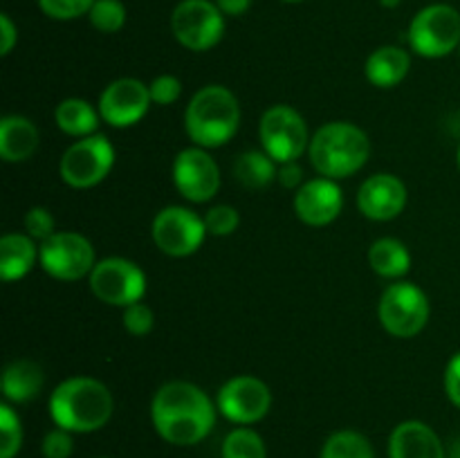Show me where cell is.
<instances>
[{
	"label": "cell",
	"instance_id": "cell-1",
	"mask_svg": "<svg viewBox=\"0 0 460 458\" xmlns=\"http://www.w3.org/2000/svg\"><path fill=\"white\" fill-rule=\"evenodd\" d=\"M151 420L166 443L189 447L211 434L216 404L200 386L191 382H166L153 395Z\"/></svg>",
	"mask_w": 460,
	"mask_h": 458
},
{
	"label": "cell",
	"instance_id": "cell-2",
	"mask_svg": "<svg viewBox=\"0 0 460 458\" xmlns=\"http://www.w3.org/2000/svg\"><path fill=\"white\" fill-rule=\"evenodd\" d=\"M112 407V393L94 377L63 380L49 395V416L54 425L72 434L102 429L111 420Z\"/></svg>",
	"mask_w": 460,
	"mask_h": 458
},
{
	"label": "cell",
	"instance_id": "cell-3",
	"mask_svg": "<svg viewBox=\"0 0 460 458\" xmlns=\"http://www.w3.org/2000/svg\"><path fill=\"white\" fill-rule=\"evenodd\" d=\"M310 162L322 178L340 180L358 173L371 155L368 135L349 121H331L310 139Z\"/></svg>",
	"mask_w": 460,
	"mask_h": 458
},
{
	"label": "cell",
	"instance_id": "cell-4",
	"mask_svg": "<svg viewBox=\"0 0 460 458\" xmlns=\"http://www.w3.org/2000/svg\"><path fill=\"white\" fill-rule=\"evenodd\" d=\"M241 124V106L232 90L225 85H205L189 101L184 112L187 135L200 148L227 144Z\"/></svg>",
	"mask_w": 460,
	"mask_h": 458
},
{
	"label": "cell",
	"instance_id": "cell-5",
	"mask_svg": "<svg viewBox=\"0 0 460 458\" xmlns=\"http://www.w3.org/2000/svg\"><path fill=\"white\" fill-rule=\"evenodd\" d=\"M409 45L425 58H443L460 45V13L452 4H429L413 16Z\"/></svg>",
	"mask_w": 460,
	"mask_h": 458
},
{
	"label": "cell",
	"instance_id": "cell-6",
	"mask_svg": "<svg viewBox=\"0 0 460 458\" xmlns=\"http://www.w3.org/2000/svg\"><path fill=\"white\" fill-rule=\"evenodd\" d=\"M429 299L416 283L400 281L394 283L385 290L380 304H377V314L386 332L394 337H416L429 321Z\"/></svg>",
	"mask_w": 460,
	"mask_h": 458
},
{
	"label": "cell",
	"instance_id": "cell-7",
	"mask_svg": "<svg viewBox=\"0 0 460 458\" xmlns=\"http://www.w3.org/2000/svg\"><path fill=\"white\" fill-rule=\"evenodd\" d=\"M263 151L279 164L296 162L310 146L308 124L290 106H272L263 112L259 126Z\"/></svg>",
	"mask_w": 460,
	"mask_h": 458
},
{
	"label": "cell",
	"instance_id": "cell-8",
	"mask_svg": "<svg viewBox=\"0 0 460 458\" xmlns=\"http://www.w3.org/2000/svg\"><path fill=\"white\" fill-rule=\"evenodd\" d=\"M40 268L58 281H79L88 277L94 260V247L84 233L54 232L39 247Z\"/></svg>",
	"mask_w": 460,
	"mask_h": 458
},
{
	"label": "cell",
	"instance_id": "cell-9",
	"mask_svg": "<svg viewBox=\"0 0 460 458\" xmlns=\"http://www.w3.org/2000/svg\"><path fill=\"white\" fill-rule=\"evenodd\" d=\"M225 13L211 0H182L173 9L171 30L191 52H207L220 43L225 34Z\"/></svg>",
	"mask_w": 460,
	"mask_h": 458
},
{
	"label": "cell",
	"instance_id": "cell-10",
	"mask_svg": "<svg viewBox=\"0 0 460 458\" xmlns=\"http://www.w3.org/2000/svg\"><path fill=\"white\" fill-rule=\"evenodd\" d=\"M90 290L103 304L126 308V305L142 301L144 292H146V274L133 260L111 256V259H102L93 268Z\"/></svg>",
	"mask_w": 460,
	"mask_h": 458
},
{
	"label": "cell",
	"instance_id": "cell-11",
	"mask_svg": "<svg viewBox=\"0 0 460 458\" xmlns=\"http://www.w3.org/2000/svg\"><path fill=\"white\" fill-rule=\"evenodd\" d=\"M115 164V148L103 135L76 139L61 157L63 182L75 189H90L102 182Z\"/></svg>",
	"mask_w": 460,
	"mask_h": 458
},
{
	"label": "cell",
	"instance_id": "cell-12",
	"mask_svg": "<svg viewBox=\"0 0 460 458\" xmlns=\"http://www.w3.org/2000/svg\"><path fill=\"white\" fill-rule=\"evenodd\" d=\"M151 232L157 250L175 256V259H182V256L200 250L205 236L209 233L202 216L180 205H171L162 209L153 220Z\"/></svg>",
	"mask_w": 460,
	"mask_h": 458
},
{
	"label": "cell",
	"instance_id": "cell-13",
	"mask_svg": "<svg viewBox=\"0 0 460 458\" xmlns=\"http://www.w3.org/2000/svg\"><path fill=\"white\" fill-rule=\"evenodd\" d=\"M216 407L227 420L236 425H254L270 413L272 391L259 377L238 375L220 386Z\"/></svg>",
	"mask_w": 460,
	"mask_h": 458
},
{
	"label": "cell",
	"instance_id": "cell-14",
	"mask_svg": "<svg viewBox=\"0 0 460 458\" xmlns=\"http://www.w3.org/2000/svg\"><path fill=\"white\" fill-rule=\"evenodd\" d=\"M173 184L187 200L207 202L218 193L220 169L205 148H184L175 155Z\"/></svg>",
	"mask_w": 460,
	"mask_h": 458
},
{
	"label": "cell",
	"instance_id": "cell-15",
	"mask_svg": "<svg viewBox=\"0 0 460 458\" xmlns=\"http://www.w3.org/2000/svg\"><path fill=\"white\" fill-rule=\"evenodd\" d=\"M151 103L148 85L133 76H124L106 85L99 97V115L115 128H126V126L137 124L148 112Z\"/></svg>",
	"mask_w": 460,
	"mask_h": 458
},
{
	"label": "cell",
	"instance_id": "cell-16",
	"mask_svg": "<svg viewBox=\"0 0 460 458\" xmlns=\"http://www.w3.org/2000/svg\"><path fill=\"white\" fill-rule=\"evenodd\" d=\"M344 207V196L331 178H314L301 184L295 196V211L301 223L310 227L331 225Z\"/></svg>",
	"mask_w": 460,
	"mask_h": 458
},
{
	"label": "cell",
	"instance_id": "cell-17",
	"mask_svg": "<svg viewBox=\"0 0 460 458\" xmlns=\"http://www.w3.org/2000/svg\"><path fill=\"white\" fill-rule=\"evenodd\" d=\"M407 205V187L402 180L391 173L371 175L367 182L359 187L358 207L367 218L371 220H394L402 214Z\"/></svg>",
	"mask_w": 460,
	"mask_h": 458
},
{
	"label": "cell",
	"instance_id": "cell-18",
	"mask_svg": "<svg viewBox=\"0 0 460 458\" xmlns=\"http://www.w3.org/2000/svg\"><path fill=\"white\" fill-rule=\"evenodd\" d=\"M389 458H447L438 434L420 420L400 422L389 438Z\"/></svg>",
	"mask_w": 460,
	"mask_h": 458
},
{
	"label": "cell",
	"instance_id": "cell-19",
	"mask_svg": "<svg viewBox=\"0 0 460 458\" xmlns=\"http://www.w3.org/2000/svg\"><path fill=\"white\" fill-rule=\"evenodd\" d=\"M39 148V128L22 115H7L0 121V157L25 162Z\"/></svg>",
	"mask_w": 460,
	"mask_h": 458
},
{
	"label": "cell",
	"instance_id": "cell-20",
	"mask_svg": "<svg viewBox=\"0 0 460 458\" xmlns=\"http://www.w3.org/2000/svg\"><path fill=\"white\" fill-rule=\"evenodd\" d=\"M409 67H411V57L407 49L385 45L367 58L364 70H367V79L377 88H395L409 75Z\"/></svg>",
	"mask_w": 460,
	"mask_h": 458
},
{
	"label": "cell",
	"instance_id": "cell-21",
	"mask_svg": "<svg viewBox=\"0 0 460 458\" xmlns=\"http://www.w3.org/2000/svg\"><path fill=\"white\" fill-rule=\"evenodd\" d=\"M36 256L39 250L30 233H4L0 238V277L18 281L34 268Z\"/></svg>",
	"mask_w": 460,
	"mask_h": 458
},
{
	"label": "cell",
	"instance_id": "cell-22",
	"mask_svg": "<svg viewBox=\"0 0 460 458\" xmlns=\"http://www.w3.org/2000/svg\"><path fill=\"white\" fill-rule=\"evenodd\" d=\"M43 384V368L31 359H16V362L7 364L3 373V393L12 402H27V400L36 398Z\"/></svg>",
	"mask_w": 460,
	"mask_h": 458
},
{
	"label": "cell",
	"instance_id": "cell-23",
	"mask_svg": "<svg viewBox=\"0 0 460 458\" xmlns=\"http://www.w3.org/2000/svg\"><path fill=\"white\" fill-rule=\"evenodd\" d=\"M368 263L380 277L400 278L411 268V254L398 238H380L368 250Z\"/></svg>",
	"mask_w": 460,
	"mask_h": 458
},
{
	"label": "cell",
	"instance_id": "cell-24",
	"mask_svg": "<svg viewBox=\"0 0 460 458\" xmlns=\"http://www.w3.org/2000/svg\"><path fill=\"white\" fill-rule=\"evenodd\" d=\"M99 112L90 106L85 99H63L61 103L54 110V119H57V126L66 135H72V137H88V135H94L99 126Z\"/></svg>",
	"mask_w": 460,
	"mask_h": 458
},
{
	"label": "cell",
	"instance_id": "cell-25",
	"mask_svg": "<svg viewBox=\"0 0 460 458\" xmlns=\"http://www.w3.org/2000/svg\"><path fill=\"white\" fill-rule=\"evenodd\" d=\"M234 178L245 189H265L277 180V162L265 151H245L236 157L232 166Z\"/></svg>",
	"mask_w": 460,
	"mask_h": 458
},
{
	"label": "cell",
	"instance_id": "cell-26",
	"mask_svg": "<svg viewBox=\"0 0 460 458\" xmlns=\"http://www.w3.org/2000/svg\"><path fill=\"white\" fill-rule=\"evenodd\" d=\"M319 458H376L367 436L353 429H341L328 436Z\"/></svg>",
	"mask_w": 460,
	"mask_h": 458
},
{
	"label": "cell",
	"instance_id": "cell-27",
	"mask_svg": "<svg viewBox=\"0 0 460 458\" xmlns=\"http://www.w3.org/2000/svg\"><path fill=\"white\" fill-rule=\"evenodd\" d=\"M223 458H268V452L263 438L254 429L238 427L225 438Z\"/></svg>",
	"mask_w": 460,
	"mask_h": 458
},
{
	"label": "cell",
	"instance_id": "cell-28",
	"mask_svg": "<svg viewBox=\"0 0 460 458\" xmlns=\"http://www.w3.org/2000/svg\"><path fill=\"white\" fill-rule=\"evenodd\" d=\"M88 16L94 30L103 31V34H115L124 27L126 7L121 0H94Z\"/></svg>",
	"mask_w": 460,
	"mask_h": 458
},
{
	"label": "cell",
	"instance_id": "cell-29",
	"mask_svg": "<svg viewBox=\"0 0 460 458\" xmlns=\"http://www.w3.org/2000/svg\"><path fill=\"white\" fill-rule=\"evenodd\" d=\"M22 427L21 418L9 404H0V458H13L21 452Z\"/></svg>",
	"mask_w": 460,
	"mask_h": 458
},
{
	"label": "cell",
	"instance_id": "cell-30",
	"mask_svg": "<svg viewBox=\"0 0 460 458\" xmlns=\"http://www.w3.org/2000/svg\"><path fill=\"white\" fill-rule=\"evenodd\" d=\"M205 225L207 232L214 233V236H229L241 225V216H238V211L234 207L216 205L205 214Z\"/></svg>",
	"mask_w": 460,
	"mask_h": 458
},
{
	"label": "cell",
	"instance_id": "cell-31",
	"mask_svg": "<svg viewBox=\"0 0 460 458\" xmlns=\"http://www.w3.org/2000/svg\"><path fill=\"white\" fill-rule=\"evenodd\" d=\"M45 16L57 18V21H72L84 13H90L94 0H39Z\"/></svg>",
	"mask_w": 460,
	"mask_h": 458
},
{
	"label": "cell",
	"instance_id": "cell-32",
	"mask_svg": "<svg viewBox=\"0 0 460 458\" xmlns=\"http://www.w3.org/2000/svg\"><path fill=\"white\" fill-rule=\"evenodd\" d=\"M124 328L135 337H144L153 330V323H155V317H153V310L148 308L146 304L137 301V304H130L124 308Z\"/></svg>",
	"mask_w": 460,
	"mask_h": 458
},
{
	"label": "cell",
	"instance_id": "cell-33",
	"mask_svg": "<svg viewBox=\"0 0 460 458\" xmlns=\"http://www.w3.org/2000/svg\"><path fill=\"white\" fill-rule=\"evenodd\" d=\"M148 92H151V101L157 106H171V103L178 101V97L182 94V84H180L178 76L173 75H162L148 84Z\"/></svg>",
	"mask_w": 460,
	"mask_h": 458
},
{
	"label": "cell",
	"instance_id": "cell-34",
	"mask_svg": "<svg viewBox=\"0 0 460 458\" xmlns=\"http://www.w3.org/2000/svg\"><path fill=\"white\" fill-rule=\"evenodd\" d=\"M25 229L34 241L43 242L54 233V216L45 207H31L25 214Z\"/></svg>",
	"mask_w": 460,
	"mask_h": 458
},
{
	"label": "cell",
	"instance_id": "cell-35",
	"mask_svg": "<svg viewBox=\"0 0 460 458\" xmlns=\"http://www.w3.org/2000/svg\"><path fill=\"white\" fill-rule=\"evenodd\" d=\"M72 449H75V440H72V431L67 429H52L45 434L43 438V456L45 458H70Z\"/></svg>",
	"mask_w": 460,
	"mask_h": 458
},
{
	"label": "cell",
	"instance_id": "cell-36",
	"mask_svg": "<svg viewBox=\"0 0 460 458\" xmlns=\"http://www.w3.org/2000/svg\"><path fill=\"white\" fill-rule=\"evenodd\" d=\"M445 391H447V398L460 409V350L445 368Z\"/></svg>",
	"mask_w": 460,
	"mask_h": 458
},
{
	"label": "cell",
	"instance_id": "cell-37",
	"mask_svg": "<svg viewBox=\"0 0 460 458\" xmlns=\"http://www.w3.org/2000/svg\"><path fill=\"white\" fill-rule=\"evenodd\" d=\"M277 180L281 182V187L295 189L304 184V169H301L296 162H286V164L279 166Z\"/></svg>",
	"mask_w": 460,
	"mask_h": 458
},
{
	"label": "cell",
	"instance_id": "cell-38",
	"mask_svg": "<svg viewBox=\"0 0 460 458\" xmlns=\"http://www.w3.org/2000/svg\"><path fill=\"white\" fill-rule=\"evenodd\" d=\"M0 34H3V43H0V54H3V57H7V54L12 52L13 45H16V40H18L16 25H13L12 18H9L7 13H3V16H0Z\"/></svg>",
	"mask_w": 460,
	"mask_h": 458
},
{
	"label": "cell",
	"instance_id": "cell-39",
	"mask_svg": "<svg viewBox=\"0 0 460 458\" xmlns=\"http://www.w3.org/2000/svg\"><path fill=\"white\" fill-rule=\"evenodd\" d=\"M216 4L227 16H241V13H245L250 9L252 0H216Z\"/></svg>",
	"mask_w": 460,
	"mask_h": 458
},
{
	"label": "cell",
	"instance_id": "cell-40",
	"mask_svg": "<svg viewBox=\"0 0 460 458\" xmlns=\"http://www.w3.org/2000/svg\"><path fill=\"white\" fill-rule=\"evenodd\" d=\"M380 3L385 4V7L394 9V7H398V4H400V0H380Z\"/></svg>",
	"mask_w": 460,
	"mask_h": 458
},
{
	"label": "cell",
	"instance_id": "cell-41",
	"mask_svg": "<svg viewBox=\"0 0 460 458\" xmlns=\"http://www.w3.org/2000/svg\"><path fill=\"white\" fill-rule=\"evenodd\" d=\"M283 3H301V0H283Z\"/></svg>",
	"mask_w": 460,
	"mask_h": 458
},
{
	"label": "cell",
	"instance_id": "cell-42",
	"mask_svg": "<svg viewBox=\"0 0 460 458\" xmlns=\"http://www.w3.org/2000/svg\"><path fill=\"white\" fill-rule=\"evenodd\" d=\"M458 166H460V148H458Z\"/></svg>",
	"mask_w": 460,
	"mask_h": 458
},
{
	"label": "cell",
	"instance_id": "cell-43",
	"mask_svg": "<svg viewBox=\"0 0 460 458\" xmlns=\"http://www.w3.org/2000/svg\"><path fill=\"white\" fill-rule=\"evenodd\" d=\"M458 54H460V45H458Z\"/></svg>",
	"mask_w": 460,
	"mask_h": 458
},
{
	"label": "cell",
	"instance_id": "cell-44",
	"mask_svg": "<svg viewBox=\"0 0 460 458\" xmlns=\"http://www.w3.org/2000/svg\"><path fill=\"white\" fill-rule=\"evenodd\" d=\"M99 458H106V456H99Z\"/></svg>",
	"mask_w": 460,
	"mask_h": 458
}]
</instances>
